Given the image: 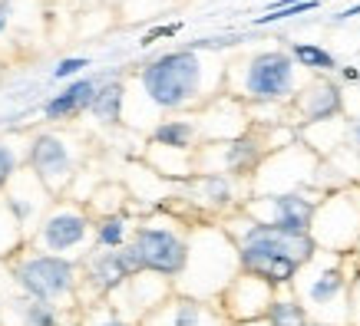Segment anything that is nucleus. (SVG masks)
<instances>
[{
  "instance_id": "f257e3e1",
  "label": "nucleus",
  "mask_w": 360,
  "mask_h": 326,
  "mask_svg": "<svg viewBox=\"0 0 360 326\" xmlns=\"http://www.w3.org/2000/svg\"><path fill=\"white\" fill-rule=\"evenodd\" d=\"M317 257V240L311 234H288L271 224H251L241 238L238 264L245 273H255L271 287L295 283L301 267Z\"/></svg>"
},
{
  "instance_id": "f03ea898",
  "label": "nucleus",
  "mask_w": 360,
  "mask_h": 326,
  "mask_svg": "<svg viewBox=\"0 0 360 326\" xmlns=\"http://www.w3.org/2000/svg\"><path fill=\"white\" fill-rule=\"evenodd\" d=\"M139 86L155 109H186L198 102L205 89V63L192 46L172 50L149 66H142Z\"/></svg>"
},
{
  "instance_id": "7ed1b4c3",
  "label": "nucleus",
  "mask_w": 360,
  "mask_h": 326,
  "mask_svg": "<svg viewBox=\"0 0 360 326\" xmlns=\"http://www.w3.org/2000/svg\"><path fill=\"white\" fill-rule=\"evenodd\" d=\"M129 273H159L179 277L188 267V244L169 228H139L132 244L120 250Z\"/></svg>"
},
{
  "instance_id": "20e7f679",
  "label": "nucleus",
  "mask_w": 360,
  "mask_h": 326,
  "mask_svg": "<svg viewBox=\"0 0 360 326\" xmlns=\"http://www.w3.org/2000/svg\"><path fill=\"white\" fill-rule=\"evenodd\" d=\"M297 60L284 50H264L241 63L238 93L251 102H281L295 93V69Z\"/></svg>"
},
{
  "instance_id": "39448f33",
  "label": "nucleus",
  "mask_w": 360,
  "mask_h": 326,
  "mask_svg": "<svg viewBox=\"0 0 360 326\" xmlns=\"http://www.w3.org/2000/svg\"><path fill=\"white\" fill-rule=\"evenodd\" d=\"M20 283L37 300H56L70 290L73 283V267L63 257H30L20 267Z\"/></svg>"
},
{
  "instance_id": "423d86ee",
  "label": "nucleus",
  "mask_w": 360,
  "mask_h": 326,
  "mask_svg": "<svg viewBox=\"0 0 360 326\" xmlns=\"http://www.w3.org/2000/svg\"><path fill=\"white\" fill-rule=\"evenodd\" d=\"M314 215H317L314 201H307L304 195H274L271 217L258 221V224H271V228L288 231V234H307L311 224H314Z\"/></svg>"
},
{
  "instance_id": "0eeeda50",
  "label": "nucleus",
  "mask_w": 360,
  "mask_h": 326,
  "mask_svg": "<svg viewBox=\"0 0 360 326\" xmlns=\"http://www.w3.org/2000/svg\"><path fill=\"white\" fill-rule=\"evenodd\" d=\"M297 106H301L304 122H330V119H338L340 116V109H344V96H340L338 83L317 79V83H311V86L301 93Z\"/></svg>"
},
{
  "instance_id": "6e6552de",
  "label": "nucleus",
  "mask_w": 360,
  "mask_h": 326,
  "mask_svg": "<svg viewBox=\"0 0 360 326\" xmlns=\"http://www.w3.org/2000/svg\"><path fill=\"white\" fill-rule=\"evenodd\" d=\"M347 294V273L340 271L338 264H330V267H321L314 277H307L304 283V310H328V306L340 304Z\"/></svg>"
},
{
  "instance_id": "1a4fd4ad",
  "label": "nucleus",
  "mask_w": 360,
  "mask_h": 326,
  "mask_svg": "<svg viewBox=\"0 0 360 326\" xmlns=\"http://www.w3.org/2000/svg\"><path fill=\"white\" fill-rule=\"evenodd\" d=\"M30 165L46 185H56L70 172V152H66V145L56 135H40L30 149Z\"/></svg>"
},
{
  "instance_id": "9d476101",
  "label": "nucleus",
  "mask_w": 360,
  "mask_h": 326,
  "mask_svg": "<svg viewBox=\"0 0 360 326\" xmlns=\"http://www.w3.org/2000/svg\"><path fill=\"white\" fill-rule=\"evenodd\" d=\"M96 93H99L96 79H77V83H70L60 96H53L44 106L46 119H66V116H77V112H83V109L93 106Z\"/></svg>"
},
{
  "instance_id": "9b49d317",
  "label": "nucleus",
  "mask_w": 360,
  "mask_h": 326,
  "mask_svg": "<svg viewBox=\"0 0 360 326\" xmlns=\"http://www.w3.org/2000/svg\"><path fill=\"white\" fill-rule=\"evenodd\" d=\"M86 217L77 215V211H60L44 224V244L50 250H66L77 247L79 240L86 238Z\"/></svg>"
},
{
  "instance_id": "f8f14e48",
  "label": "nucleus",
  "mask_w": 360,
  "mask_h": 326,
  "mask_svg": "<svg viewBox=\"0 0 360 326\" xmlns=\"http://www.w3.org/2000/svg\"><path fill=\"white\" fill-rule=\"evenodd\" d=\"M126 277H132L129 267H126V261H122L120 250H106L103 257H99L96 264H93V280H96L99 290H116Z\"/></svg>"
},
{
  "instance_id": "ddd939ff",
  "label": "nucleus",
  "mask_w": 360,
  "mask_h": 326,
  "mask_svg": "<svg viewBox=\"0 0 360 326\" xmlns=\"http://www.w3.org/2000/svg\"><path fill=\"white\" fill-rule=\"evenodd\" d=\"M122 99H126V86H122L120 79H112V83H106V86L96 93V99H93L89 112H93L99 122H120Z\"/></svg>"
},
{
  "instance_id": "4468645a",
  "label": "nucleus",
  "mask_w": 360,
  "mask_h": 326,
  "mask_svg": "<svg viewBox=\"0 0 360 326\" xmlns=\"http://www.w3.org/2000/svg\"><path fill=\"white\" fill-rule=\"evenodd\" d=\"M268 326H307V310L295 297H274L268 313H264Z\"/></svg>"
},
{
  "instance_id": "2eb2a0df",
  "label": "nucleus",
  "mask_w": 360,
  "mask_h": 326,
  "mask_svg": "<svg viewBox=\"0 0 360 326\" xmlns=\"http://www.w3.org/2000/svg\"><path fill=\"white\" fill-rule=\"evenodd\" d=\"M165 326H212V320L198 300H175L165 306Z\"/></svg>"
},
{
  "instance_id": "dca6fc26",
  "label": "nucleus",
  "mask_w": 360,
  "mask_h": 326,
  "mask_svg": "<svg viewBox=\"0 0 360 326\" xmlns=\"http://www.w3.org/2000/svg\"><path fill=\"white\" fill-rule=\"evenodd\" d=\"M153 139L155 145H165V149H188L195 139V125L186 119H169L162 125H155Z\"/></svg>"
},
{
  "instance_id": "f3484780",
  "label": "nucleus",
  "mask_w": 360,
  "mask_h": 326,
  "mask_svg": "<svg viewBox=\"0 0 360 326\" xmlns=\"http://www.w3.org/2000/svg\"><path fill=\"white\" fill-rule=\"evenodd\" d=\"M291 56H295L304 69H311V73H334V69H338V60H334L324 46L295 43V46H291Z\"/></svg>"
},
{
  "instance_id": "a211bd4d",
  "label": "nucleus",
  "mask_w": 360,
  "mask_h": 326,
  "mask_svg": "<svg viewBox=\"0 0 360 326\" xmlns=\"http://www.w3.org/2000/svg\"><path fill=\"white\" fill-rule=\"evenodd\" d=\"M255 162H258V145L251 139H241V142H231L229 145V168L231 172H248Z\"/></svg>"
},
{
  "instance_id": "6ab92c4d",
  "label": "nucleus",
  "mask_w": 360,
  "mask_h": 326,
  "mask_svg": "<svg viewBox=\"0 0 360 326\" xmlns=\"http://www.w3.org/2000/svg\"><path fill=\"white\" fill-rule=\"evenodd\" d=\"M321 4V0H301V4H291V7H284V11H268L258 17V27H264V23H278V20H291V17H301V13H311Z\"/></svg>"
},
{
  "instance_id": "aec40b11",
  "label": "nucleus",
  "mask_w": 360,
  "mask_h": 326,
  "mask_svg": "<svg viewBox=\"0 0 360 326\" xmlns=\"http://www.w3.org/2000/svg\"><path fill=\"white\" fill-rule=\"evenodd\" d=\"M202 185H205V198L212 201V205H225V201L231 198L229 178H221V175H205Z\"/></svg>"
},
{
  "instance_id": "412c9836",
  "label": "nucleus",
  "mask_w": 360,
  "mask_h": 326,
  "mask_svg": "<svg viewBox=\"0 0 360 326\" xmlns=\"http://www.w3.org/2000/svg\"><path fill=\"white\" fill-rule=\"evenodd\" d=\"M122 234H126V221H122V217H106V221L99 224V240L110 244V247H120Z\"/></svg>"
},
{
  "instance_id": "4be33fe9",
  "label": "nucleus",
  "mask_w": 360,
  "mask_h": 326,
  "mask_svg": "<svg viewBox=\"0 0 360 326\" xmlns=\"http://www.w3.org/2000/svg\"><path fill=\"white\" fill-rule=\"evenodd\" d=\"M83 66H89V60H83V56H66V60H60V63L53 66V76L66 79V76H73V73H79Z\"/></svg>"
},
{
  "instance_id": "5701e85b",
  "label": "nucleus",
  "mask_w": 360,
  "mask_h": 326,
  "mask_svg": "<svg viewBox=\"0 0 360 326\" xmlns=\"http://www.w3.org/2000/svg\"><path fill=\"white\" fill-rule=\"evenodd\" d=\"M13 165H17V155H13L7 145H0V185H4V182L11 178Z\"/></svg>"
},
{
  "instance_id": "b1692460",
  "label": "nucleus",
  "mask_w": 360,
  "mask_h": 326,
  "mask_svg": "<svg viewBox=\"0 0 360 326\" xmlns=\"http://www.w3.org/2000/svg\"><path fill=\"white\" fill-rule=\"evenodd\" d=\"M350 145H354V152H357L360 155V119H354V122H350Z\"/></svg>"
},
{
  "instance_id": "393cba45",
  "label": "nucleus",
  "mask_w": 360,
  "mask_h": 326,
  "mask_svg": "<svg viewBox=\"0 0 360 326\" xmlns=\"http://www.w3.org/2000/svg\"><path fill=\"white\" fill-rule=\"evenodd\" d=\"M354 17H360V4L357 7H347L344 13H338V20H354Z\"/></svg>"
},
{
  "instance_id": "a878e982",
  "label": "nucleus",
  "mask_w": 360,
  "mask_h": 326,
  "mask_svg": "<svg viewBox=\"0 0 360 326\" xmlns=\"http://www.w3.org/2000/svg\"><path fill=\"white\" fill-rule=\"evenodd\" d=\"M7 13H11V4H7V0H0V30L7 27Z\"/></svg>"
},
{
  "instance_id": "bb28decb",
  "label": "nucleus",
  "mask_w": 360,
  "mask_h": 326,
  "mask_svg": "<svg viewBox=\"0 0 360 326\" xmlns=\"http://www.w3.org/2000/svg\"><path fill=\"white\" fill-rule=\"evenodd\" d=\"M354 323L360 326V287H357V300H354Z\"/></svg>"
},
{
  "instance_id": "cd10ccee",
  "label": "nucleus",
  "mask_w": 360,
  "mask_h": 326,
  "mask_svg": "<svg viewBox=\"0 0 360 326\" xmlns=\"http://www.w3.org/2000/svg\"><path fill=\"white\" fill-rule=\"evenodd\" d=\"M99 326H129V323H122V320H106V323H99Z\"/></svg>"
},
{
  "instance_id": "c85d7f7f",
  "label": "nucleus",
  "mask_w": 360,
  "mask_h": 326,
  "mask_svg": "<svg viewBox=\"0 0 360 326\" xmlns=\"http://www.w3.org/2000/svg\"><path fill=\"white\" fill-rule=\"evenodd\" d=\"M307 326H334V323H307Z\"/></svg>"
},
{
  "instance_id": "c756f323",
  "label": "nucleus",
  "mask_w": 360,
  "mask_h": 326,
  "mask_svg": "<svg viewBox=\"0 0 360 326\" xmlns=\"http://www.w3.org/2000/svg\"><path fill=\"white\" fill-rule=\"evenodd\" d=\"M248 326H268V323H248Z\"/></svg>"
}]
</instances>
